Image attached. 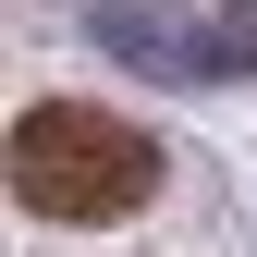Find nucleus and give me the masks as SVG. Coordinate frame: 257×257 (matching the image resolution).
Returning a JSON list of instances; mask_svg holds the SVG:
<instances>
[{
	"mask_svg": "<svg viewBox=\"0 0 257 257\" xmlns=\"http://www.w3.org/2000/svg\"><path fill=\"white\" fill-rule=\"evenodd\" d=\"M13 196H25V220L98 233V220H135L159 196V147L135 135V122L86 110V98H37L13 122Z\"/></svg>",
	"mask_w": 257,
	"mask_h": 257,
	"instance_id": "obj_1",
	"label": "nucleus"
},
{
	"mask_svg": "<svg viewBox=\"0 0 257 257\" xmlns=\"http://www.w3.org/2000/svg\"><path fill=\"white\" fill-rule=\"evenodd\" d=\"M98 37L122 61H147L159 86H208V74H245V61H257V25H245V37H184V25L147 13V0H98Z\"/></svg>",
	"mask_w": 257,
	"mask_h": 257,
	"instance_id": "obj_2",
	"label": "nucleus"
}]
</instances>
